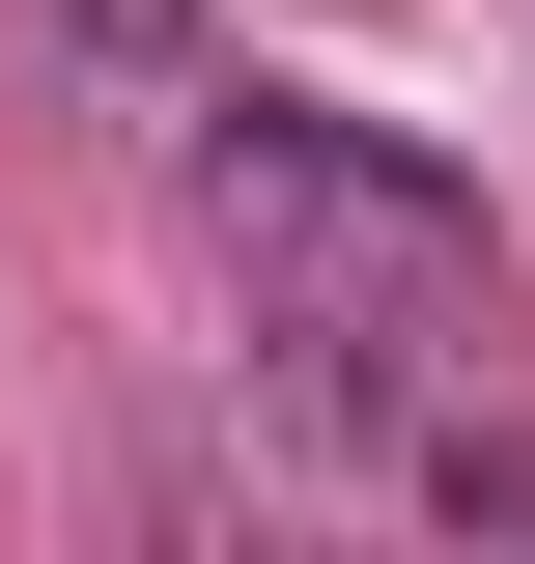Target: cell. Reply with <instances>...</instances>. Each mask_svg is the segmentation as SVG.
Returning a JSON list of instances; mask_svg holds the SVG:
<instances>
[{
    "mask_svg": "<svg viewBox=\"0 0 535 564\" xmlns=\"http://www.w3.org/2000/svg\"><path fill=\"white\" fill-rule=\"evenodd\" d=\"M198 198H226V254H254V311H367V339H451L479 311V198L423 170V141H367V113H310V85H198Z\"/></svg>",
    "mask_w": 535,
    "mask_h": 564,
    "instance_id": "obj_1",
    "label": "cell"
}]
</instances>
